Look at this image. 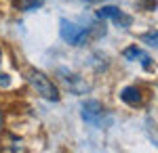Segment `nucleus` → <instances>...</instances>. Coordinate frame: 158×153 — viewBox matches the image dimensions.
<instances>
[{"label": "nucleus", "instance_id": "f257e3e1", "mask_svg": "<svg viewBox=\"0 0 158 153\" xmlns=\"http://www.w3.org/2000/svg\"><path fill=\"white\" fill-rule=\"evenodd\" d=\"M80 116L91 126H108V124H112V120H106L108 118V109L99 101H86V103H82V113Z\"/></svg>", "mask_w": 158, "mask_h": 153}, {"label": "nucleus", "instance_id": "f03ea898", "mask_svg": "<svg viewBox=\"0 0 158 153\" xmlns=\"http://www.w3.org/2000/svg\"><path fill=\"white\" fill-rule=\"evenodd\" d=\"M30 82H32V86L36 88V92L40 94L42 99H47V101H59V90H57V86L51 82L42 71H32V73H30Z\"/></svg>", "mask_w": 158, "mask_h": 153}, {"label": "nucleus", "instance_id": "7ed1b4c3", "mask_svg": "<svg viewBox=\"0 0 158 153\" xmlns=\"http://www.w3.org/2000/svg\"><path fill=\"white\" fill-rule=\"evenodd\" d=\"M59 25H61L59 34H61V38H63L68 44H72V46L85 44L86 36H89V27H80V25L72 23V21H68V19H61Z\"/></svg>", "mask_w": 158, "mask_h": 153}, {"label": "nucleus", "instance_id": "20e7f679", "mask_svg": "<svg viewBox=\"0 0 158 153\" xmlns=\"http://www.w3.org/2000/svg\"><path fill=\"white\" fill-rule=\"evenodd\" d=\"M57 78H59L74 94H85L86 90H89V84H86L80 76H76V73H72V71H68V69H57Z\"/></svg>", "mask_w": 158, "mask_h": 153}, {"label": "nucleus", "instance_id": "39448f33", "mask_svg": "<svg viewBox=\"0 0 158 153\" xmlns=\"http://www.w3.org/2000/svg\"><path fill=\"white\" fill-rule=\"evenodd\" d=\"M97 17L99 19H112L114 23L120 25V27H129V25L133 23V19L129 15H124L118 6H101L97 11Z\"/></svg>", "mask_w": 158, "mask_h": 153}, {"label": "nucleus", "instance_id": "423d86ee", "mask_svg": "<svg viewBox=\"0 0 158 153\" xmlns=\"http://www.w3.org/2000/svg\"><path fill=\"white\" fill-rule=\"evenodd\" d=\"M122 57H124L127 61H135V63H139V65H141V67H143L146 71H152V69H154L152 57L148 55L146 50H141V48H137V46H129V48H124Z\"/></svg>", "mask_w": 158, "mask_h": 153}, {"label": "nucleus", "instance_id": "0eeeda50", "mask_svg": "<svg viewBox=\"0 0 158 153\" xmlns=\"http://www.w3.org/2000/svg\"><path fill=\"white\" fill-rule=\"evenodd\" d=\"M120 99L127 103V105H131V107L141 105V92L137 90V86H127V88H122L120 90Z\"/></svg>", "mask_w": 158, "mask_h": 153}, {"label": "nucleus", "instance_id": "6e6552de", "mask_svg": "<svg viewBox=\"0 0 158 153\" xmlns=\"http://www.w3.org/2000/svg\"><path fill=\"white\" fill-rule=\"evenodd\" d=\"M141 40L146 42V44H150V46L158 48V29H154V32H148V34L141 36Z\"/></svg>", "mask_w": 158, "mask_h": 153}, {"label": "nucleus", "instance_id": "1a4fd4ad", "mask_svg": "<svg viewBox=\"0 0 158 153\" xmlns=\"http://www.w3.org/2000/svg\"><path fill=\"white\" fill-rule=\"evenodd\" d=\"M40 4H42V0H27V2L23 4V9H25V11H32V9L40 6Z\"/></svg>", "mask_w": 158, "mask_h": 153}, {"label": "nucleus", "instance_id": "9d476101", "mask_svg": "<svg viewBox=\"0 0 158 153\" xmlns=\"http://www.w3.org/2000/svg\"><path fill=\"white\" fill-rule=\"evenodd\" d=\"M0 130H2V111H0Z\"/></svg>", "mask_w": 158, "mask_h": 153}]
</instances>
